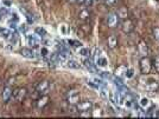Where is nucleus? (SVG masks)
<instances>
[{"instance_id": "f257e3e1", "label": "nucleus", "mask_w": 159, "mask_h": 119, "mask_svg": "<svg viewBox=\"0 0 159 119\" xmlns=\"http://www.w3.org/2000/svg\"><path fill=\"white\" fill-rule=\"evenodd\" d=\"M139 67H140L141 74H144V75L149 74L151 72V70H152V61H151V59L147 58V56L142 57L139 60Z\"/></svg>"}, {"instance_id": "f03ea898", "label": "nucleus", "mask_w": 159, "mask_h": 119, "mask_svg": "<svg viewBox=\"0 0 159 119\" xmlns=\"http://www.w3.org/2000/svg\"><path fill=\"white\" fill-rule=\"evenodd\" d=\"M121 31L125 34H131L134 31V22L129 18L124 19V21L121 22Z\"/></svg>"}, {"instance_id": "7ed1b4c3", "label": "nucleus", "mask_w": 159, "mask_h": 119, "mask_svg": "<svg viewBox=\"0 0 159 119\" xmlns=\"http://www.w3.org/2000/svg\"><path fill=\"white\" fill-rule=\"evenodd\" d=\"M67 101L69 104L76 105L80 101V93H78V91L77 90H70V91H68V93H67Z\"/></svg>"}, {"instance_id": "20e7f679", "label": "nucleus", "mask_w": 159, "mask_h": 119, "mask_svg": "<svg viewBox=\"0 0 159 119\" xmlns=\"http://www.w3.org/2000/svg\"><path fill=\"white\" fill-rule=\"evenodd\" d=\"M92 109H93V101H90V100H83V101H78L76 104V110L78 112L92 111Z\"/></svg>"}, {"instance_id": "39448f33", "label": "nucleus", "mask_w": 159, "mask_h": 119, "mask_svg": "<svg viewBox=\"0 0 159 119\" xmlns=\"http://www.w3.org/2000/svg\"><path fill=\"white\" fill-rule=\"evenodd\" d=\"M26 95H28V90L25 87H19L16 91H13V98L17 101H23L26 98Z\"/></svg>"}, {"instance_id": "423d86ee", "label": "nucleus", "mask_w": 159, "mask_h": 119, "mask_svg": "<svg viewBox=\"0 0 159 119\" xmlns=\"http://www.w3.org/2000/svg\"><path fill=\"white\" fill-rule=\"evenodd\" d=\"M118 22H119V17L116 13H109L107 16V25L108 27H116L118 26Z\"/></svg>"}, {"instance_id": "0eeeda50", "label": "nucleus", "mask_w": 159, "mask_h": 119, "mask_svg": "<svg viewBox=\"0 0 159 119\" xmlns=\"http://www.w3.org/2000/svg\"><path fill=\"white\" fill-rule=\"evenodd\" d=\"M49 87H50L49 82L47 80H43V82H39L37 84V86H36V91H37L38 93H41V95H45L47 92V90H49Z\"/></svg>"}, {"instance_id": "6e6552de", "label": "nucleus", "mask_w": 159, "mask_h": 119, "mask_svg": "<svg viewBox=\"0 0 159 119\" xmlns=\"http://www.w3.org/2000/svg\"><path fill=\"white\" fill-rule=\"evenodd\" d=\"M49 96H45V95H42V97H39L38 99H37V101H36V106H37V109H39V110H42V109H44L46 105L49 104Z\"/></svg>"}, {"instance_id": "1a4fd4ad", "label": "nucleus", "mask_w": 159, "mask_h": 119, "mask_svg": "<svg viewBox=\"0 0 159 119\" xmlns=\"http://www.w3.org/2000/svg\"><path fill=\"white\" fill-rule=\"evenodd\" d=\"M83 65L87 67V70H89L92 73H97L99 74L100 72H97V69H96V64H94L89 58H85L83 59Z\"/></svg>"}, {"instance_id": "9d476101", "label": "nucleus", "mask_w": 159, "mask_h": 119, "mask_svg": "<svg viewBox=\"0 0 159 119\" xmlns=\"http://www.w3.org/2000/svg\"><path fill=\"white\" fill-rule=\"evenodd\" d=\"M41 44V40H39V38L38 37H36V35H28V45L32 48H36V47H38Z\"/></svg>"}, {"instance_id": "9b49d317", "label": "nucleus", "mask_w": 159, "mask_h": 119, "mask_svg": "<svg viewBox=\"0 0 159 119\" xmlns=\"http://www.w3.org/2000/svg\"><path fill=\"white\" fill-rule=\"evenodd\" d=\"M138 50L140 52V54H142V57H146L149 54V46H147V44H146L145 40H139Z\"/></svg>"}, {"instance_id": "f8f14e48", "label": "nucleus", "mask_w": 159, "mask_h": 119, "mask_svg": "<svg viewBox=\"0 0 159 119\" xmlns=\"http://www.w3.org/2000/svg\"><path fill=\"white\" fill-rule=\"evenodd\" d=\"M20 54L24 58H28V59H34L36 58V53L32 48H23L20 51Z\"/></svg>"}, {"instance_id": "ddd939ff", "label": "nucleus", "mask_w": 159, "mask_h": 119, "mask_svg": "<svg viewBox=\"0 0 159 119\" xmlns=\"http://www.w3.org/2000/svg\"><path fill=\"white\" fill-rule=\"evenodd\" d=\"M95 64H96L97 67L106 69L107 66H108V60H107V58H106L105 56H102V54H101L99 58H96V59H95Z\"/></svg>"}, {"instance_id": "4468645a", "label": "nucleus", "mask_w": 159, "mask_h": 119, "mask_svg": "<svg viewBox=\"0 0 159 119\" xmlns=\"http://www.w3.org/2000/svg\"><path fill=\"white\" fill-rule=\"evenodd\" d=\"M12 96H13V90H12L10 86H6L4 88V91H3V100L4 101H8Z\"/></svg>"}, {"instance_id": "2eb2a0df", "label": "nucleus", "mask_w": 159, "mask_h": 119, "mask_svg": "<svg viewBox=\"0 0 159 119\" xmlns=\"http://www.w3.org/2000/svg\"><path fill=\"white\" fill-rule=\"evenodd\" d=\"M65 64H67V67H69V69H75V70H77V69L81 67V64H80L77 60H75V59H68Z\"/></svg>"}, {"instance_id": "dca6fc26", "label": "nucleus", "mask_w": 159, "mask_h": 119, "mask_svg": "<svg viewBox=\"0 0 159 119\" xmlns=\"http://www.w3.org/2000/svg\"><path fill=\"white\" fill-rule=\"evenodd\" d=\"M89 17H90V13H89V11H88L87 8H83V10H81V11H80V13H78V18H80L82 21L88 20V19H89Z\"/></svg>"}, {"instance_id": "f3484780", "label": "nucleus", "mask_w": 159, "mask_h": 119, "mask_svg": "<svg viewBox=\"0 0 159 119\" xmlns=\"http://www.w3.org/2000/svg\"><path fill=\"white\" fill-rule=\"evenodd\" d=\"M116 14H118V17L121 18V19H127V18H128V11H127L126 7H120V8L118 10V12H116Z\"/></svg>"}, {"instance_id": "a211bd4d", "label": "nucleus", "mask_w": 159, "mask_h": 119, "mask_svg": "<svg viewBox=\"0 0 159 119\" xmlns=\"http://www.w3.org/2000/svg\"><path fill=\"white\" fill-rule=\"evenodd\" d=\"M77 53H78L81 57L87 58V57H89V54H90V50H89L88 47H85V46H82V47L77 48Z\"/></svg>"}, {"instance_id": "6ab92c4d", "label": "nucleus", "mask_w": 159, "mask_h": 119, "mask_svg": "<svg viewBox=\"0 0 159 119\" xmlns=\"http://www.w3.org/2000/svg\"><path fill=\"white\" fill-rule=\"evenodd\" d=\"M93 111H92V116L93 117H95V118H97V117H101L102 114H103V112H102V109L99 106V105H93V109H92Z\"/></svg>"}, {"instance_id": "aec40b11", "label": "nucleus", "mask_w": 159, "mask_h": 119, "mask_svg": "<svg viewBox=\"0 0 159 119\" xmlns=\"http://www.w3.org/2000/svg\"><path fill=\"white\" fill-rule=\"evenodd\" d=\"M126 70H127V67H126V66H124V65L119 66V67H116V70H115V75H116L118 78H122V77L125 75V72H126Z\"/></svg>"}, {"instance_id": "412c9836", "label": "nucleus", "mask_w": 159, "mask_h": 119, "mask_svg": "<svg viewBox=\"0 0 159 119\" xmlns=\"http://www.w3.org/2000/svg\"><path fill=\"white\" fill-rule=\"evenodd\" d=\"M108 46L111 48H115L118 46V38H116V35H111L108 38Z\"/></svg>"}, {"instance_id": "4be33fe9", "label": "nucleus", "mask_w": 159, "mask_h": 119, "mask_svg": "<svg viewBox=\"0 0 159 119\" xmlns=\"http://www.w3.org/2000/svg\"><path fill=\"white\" fill-rule=\"evenodd\" d=\"M34 33L36 35H38V37H46L47 35V32L44 27H36L34 29Z\"/></svg>"}, {"instance_id": "5701e85b", "label": "nucleus", "mask_w": 159, "mask_h": 119, "mask_svg": "<svg viewBox=\"0 0 159 119\" xmlns=\"http://www.w3.org/2000/svg\"><path fill=\"white\" fill-rule=\"evenodd\" d=\"M68 44L70 46H72V47H76V48H80V47L83 46V44L81 41H78V40H68Z\"/></svg>"}, {"instance_id": "b1692460", "label": "nucleus", "mask_w": 159, "mask_h": 119, "mask_svg": "<svg viewBox=\"0 0 159 119\" xmlns=\"http://www.w3.org/2000/svg\"><path fill=\"white\" fill-rule=\"evenodd\" d=\"M150 99L149 98H141V100H140V106L141 107H144V109H146V107H149L150 106Z\"/></svg>"}, {"instance_id": "393cba45", "label": "nucleus", "mask_w": 159, "mask_h": 119, "mask_svg": "<svg viewBox=\"0 0 159 119\" xmlns=\"http://www.w3.org/2000/svg\"><path fill=\"white\" fill-rule=\"evenodd\" d=\"M152 67H154V70L159 73V57H154L152 60Z\"/></svg>"}, {"instance_id": "a878e982", "label": "nucleus", "mask_w": 159, "mask_h": 119, "mask_svg": "<svg viewBox=\"0 0 159 119\" xmlns=\"http://www.w3.org/2000/svg\"><path fill=\"white\" fill-rule=\"evenodd\" d=\"M124 77L127 78V79L133 78V77H134V70H133V69H127L126 72H125V75H124Z\"/></svg>"}, {"instance_id": "bb28decb", "label": "nucleus", "mask_w": 159, "mask_h": 119, "mask_svg": "<svg viewBox=\"0 0 159 119\" xmlns=\"http://www.w3.org/2000/svg\"><path fill=\"white\" fill-rule=\"evenodd\" d=\"M41 54H42V57H47L49 54H50V52H49L47 47H42L41 48Z\"/></svg>"}, {"instance_id": "cd10ccee", "label": "nucleus", "mask_w": 159, "mask_h": 119, "mask_svg": "<svg viewBox=\"0 0 159 119\" xmlns=\"http://www.w3.org/2000/svg\"><path fill=\"white\" fill-rule=\"evenodd\" d=\"M153 37L156 38V40L159 41V27H154L153 29Z\"/></svg>"}, {"instance_id": "c85d7f7f", "label": "nucleus", "mask_w": 159, "mask_h": 119, "mask_svg": "<svg viewBox=\"0 0 159 119\" xmlns=\"http://www.w3.org/2000/svg\"><path fill=\"white\" fill-rule=\"evenodd\" d=\"M100 56H101V50L96 47V48H95V52H94V60H95L96 58H99Z\"/></svg>"}, {"instance_id": "c756f323", "label": "nucleus", "mask_w": 159, "mask_h": 119, "mask_svg": "<svg viewBox=\"0 0 159 119\" xmlns=\"http://www.w3.org/2000/svg\"><path fill=\"white\" fill-rule=\"evenodd\" d=\"M59 32L62 34H67V25H61L59 26Z\"/></svg>"}, {"instance_id": "7c9ffc66", "label": "nucleus", "mask_w": 159, "mask_h": 119, "mask_svg": "<svg viewBox=\"0 0 159 119\" xmlns=\"http://www.w3.org/2000/svg\"><path fill=\"white\" fill-rule=\"evenodd\" d=\"M147 88H149V90H151V91H153V90L158 88V84L154 82V83H152L151 85H149V86H147Z\"/></svg>"}, {"instance_id": "2f4dec72", "label": "nucleus", "mask_w": 159, "mask_h": 119, "mask_svg": "<svg viewBox=\"0 0 159 119\" xmlns=\"http://www.w3.org/2000/svg\"><path fill=\"white\" fill-rule=\"evenodd\" d=\"M80 116H82V117H90L92 113H90V111H82V112H80Z\"/></svg>"}, {"instance_id": "473e14b6", "label": "nucleus", "mask_w": 159, "mask_h": 119, "mask_svg": "<svg viewBox=\"0 0 159 119\" xmlns=\"http://www.w3.org/2000/svg\"><path fill=\"white\" fill-rule=\"evenodd\" d=\"M103 1H105V4H106L107 6H112V5L115 4L116 0H103Z\"/></svg>"}, {"instance_id": "72a5a7b5", "label": "nucleus", "mask_w": 159, "mask_h": 119, "mask_svg": "<svg viewBox=\"0 0 159 119\" xmlns=\"http://www.w3.org/2000/svg\"><path fill=\"white\" fill-rule=\"evenodd\" d=\"M93 3H94V0H84V5L85 6H92L93 5Z\"/></svg>"}, {"instance_id": "f704fd0d", "label": "nucleus", "mask_w": 159, "mask_h": 119, "mask_svg": "<svg viewBox=\"0 0 159 119\" xmlns=\"http://www.w3.org/2000/svg\"><path fill=\"white\" fill-rule=\"evenodd\" d=\"M18 29H19V31H20V32H24V33L26 32V26H25V25H23V26H19Z\"/></svg>"}, {"instance_id": "c9c22d12", "label": "nucleus", "mask_w": 159, "mask_h": 119, "mask_svg": "<svg viewBox=\"0 0 159 119\" xmlns=\"http://www.w3.org/2000/svg\"><path fill=\"white\" fill-rule=\"evenodd\" d=\"M3 4H4V6H7V7L11 6V1H8V0H4Z\"/></svg>"}, {"instance_id": "e433bc0d", "label": "nucleus", "mask_w": 159, "mask_h": 119, "mask_svg": "<svg viewBox=\"0 0 159 119\" xmlns=\"http://www.w3.org/2000/svg\"><path fill=\"white\" fill-rule=\"evenodd\" d=\"M76 3H78V4H83V3H84V0H76Z\"/></svg>"}, {"instance_id": "4c0bfd02", "label": "nucleus", "mask_w": 159, "mask_h": 119, "mask_svg": "<svg viewBox=\"0 0 159 119\" xmlns=\"http://www.w3.org/2000/svg\"><path fill=\"white\" fill-rule=\"evenodd\" d=\"M69 1H70V3H75V1H76V0H69Z\"/></svg>"}, {"instance_id": "58836bf2", "label": "nucleus", "mask_w": 159, "mask_h": 119, "mask_svg": "<svg viewBox=\"0 0 159 119\" xmlns=\"http://www.w3.org/2000/svg\"><path fill=\"white\" fill-rule=\"evenodd\" d=\"M1 18H3V16H1V13H0V20H1Z\"/></svg>"}, {"instance_id": "ea45409f", "label": "nucleus", "mask_w": 159, "mask_h": 119, "mask_svg": "<svg viewBox=\"0 0 159 119\" xmlns=\"http://www.w3.org/2000/svg\"><path fill=\"white\" fill-rule=\"evenodd\" d=\"M23 1H30V0H23Z\"/></svg>"}, {"instance_id": "a19ab883", "label": "nucleus", "mask_w": 159, "mask_h": 119, "mask_svg": "<svg viewBox=\"0 0 159 119\" xmlns=\"http://www.w3.org/2000/svg\"><path fill=\"white\" fill-rule=\"evenodd\" d=\"M0 86H1V80H0Z\"/></svg>"}]
</instances>
